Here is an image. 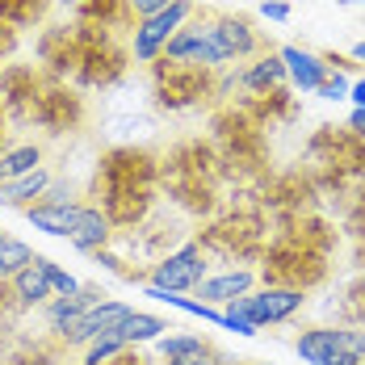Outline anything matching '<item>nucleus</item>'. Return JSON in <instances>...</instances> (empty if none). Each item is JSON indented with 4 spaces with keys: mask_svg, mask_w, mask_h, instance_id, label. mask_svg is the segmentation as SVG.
<instances>
[{
    "mask_svg": "<svg viewBox=\"0 0 365 365\" xmlns=\"http://www.w3.org/2000/svg\"><path fill=\"white\" fill-rule=\"evenodd\" d=\"M336 244H340V227L324 215L277 222L264 256L256 260V286H286L311 294L331 277Z\"/></svg>",
    "mask_w": 365,
    "mask_h": 365,
    "instance_id": "nucleus-1",
    "label": "nucleus"
},
{
    "mask_svg": "<svg viewBox=\"0 0 365 365\" xmlns=\"http://www.w3.org/2000/svg\"><path fill=\"white\" fill-rule=\"evenodd\" d=\"M222 164L215 147L206 139H181L168 147V155L160 160V189L164 197L193 215V219H210L219 210V189H222Z\"/></svg>",
    "mask_w": 365,
    "mask_h": 365,
    "instance_id": "nucleus-2",
    "label": "nucleus"
},
{
    "mask_svg": "<svg viewBox=\"0 0 365 365\" xmlns=\"http://www.w3.org/2000/svg\"><path fill=\"white\" fill-rule=\"evenodd\" d=\"M302 173L315 181L319 197H349L365 181V139L349 126H319L302 147Z\"/></svg>",
    "mask_w": 365,
    "mask_h": 365,
    "instance_id": "nucleus-3",
    "label": "nucleus"
},
{
    "mask_svg": "<svg viewBox=\"0 0 365 365\" xmlns=\"http://www.w3.org/2000/svg\"><path fill=\"white\" fill-rule=\"evenodd\" d=\"M227 181H264L269 177V135L244 113V106H219L210 118V139Z\"/></svg>",
    "mask_w": 365,
    "mask_h": 365,
    "instance_id": "nucleus-4",
    "label": "nucleus"
},
{
    "mask_svg": "<svg viewBox=\"0 0 365 365\" xmlns=\"http://www.w3.org/2000/svg\"><path fill=\"white\" fill-rule=\"evenodd\" d=\"M269 240H273V222H269V215H264L256 202H248V206H235V210H227V215H219V219H210L202 231H197L193 244L206 252L210 264L222 260L227 269H231V264H248V269H252L256 260L264 256Z\"/></svg>",
    "mask_w": 365,
    "mask_h": 365,
    "instance_id": "nucleus-5",
    "label": "nucleus"
},
{
    "mask_svg": "<svg viewBox=\"0 0 365 365\" xmlns=\"http://www.w3.org/2000/svg\"><path fill=\"white\" fill-rule=\"evenodd\" d=\"M147 76H151V97L164 113H185L206 101H219V72H206L193 63H173L160 55L155 63H147Z\"/></svg>",
    "mask_w": 365,
    "mask_h": 365,
    "instance_id": "nucleus-6",
    "label": "nucleus"
},
{
    "mask_svg": "<svg viewBox=\"0 0 365 365\" xmlns=\"http://www.w3.org/2000/svg\"><path fill=\"white\" fill-rule=\"evenodd\" d=\"M76 88H113L122 84L130 72V46L118 42V34L110 30H93V26H76Z\"/></svg>",
    "mask_w": 365,
    "mask_h": 365,
    "instance_id": "nucleus-7",
    "label": "nucleus"
},
{
    "mask_svg": "<svg viewBox=\"0 0 365 365\" xmlns=\"http://www.w3.org/2000/svg\"><path fill=\"white\" fill-rule=\"evenodd\" d=\"M160 189V155L147 147H110L97 160V177L93 193L110 197V193H155Z\"/></svg>",
    "mask_w": 365,
    "mask_h": 365,
    "instance_id": "nucleus-8",
    "label": "nucleus"
},
{
    "mask_svg": "<svg viewBox=\"0 0 365 365\" xmlns=\"http://www.w3.org/2000/svg\"><path fill=\"white\" fill-rule=\"evenodd\" d=\"M256 206L269 215V222H290V219H302V215H319L324 197L315 181L302 173V168H286V173H269L260 189H256Z\"/></svg>",
    "mask_w": 365,
    "mask_h": 365,
    "instance_id": "nucleus-9",
    "label": "nucleus"
},
{
    "mask_svg": "<svg viewBox=\"0 0 365 365\" xmlns=\"http://www.w3.org/2000/svg\"><path fill=\"white\" fill-rule=\"evenodd\" d=\"M294 353L307 365H361L365 361V331L340 328V324H315L294 336Z\"/></svg>",
    "mask_w": 365,
    "mask_h": 365,
    "instance_id": "nucleus-10",
    "label": "nucleus"
},
{
    "mask_svg": "<svg viewBox=\"0 0 365 365\" xmlns=\"http://www.w3.org/2000/svg\"><path fill=\"white\" fill-rule=\"evenodd\" d=\"M197 13V4L193 0H173L168 9H160V13H151V17H139L135 26H130V38H126V46H130V63H155L160 55H164V46L177 38L185 21Z\"/></svg>",
    "mask_w": 365,
    "mask_h": 365,
    "instance_id": "nucleus-11",
    "label": "nucleus"
},
{
    "mask_svg": "<svg viewBox=\"0 0 365 365\" xmlns=\"http://www.w3.org/2000/svg\"><path fill=\"white\" fill-rule=\"evenodd\" d=\"M307 307V294L302 290H286V286H256L252 294L235 298L222 307V315H235L244 324H252L256 331L260 328H277V324H290L294 315Z\"/></svg>",
    "mask_w": 365,
    "mask_h": 365,
    "instance_id": "nucleus-12",
    "label": "nucleus"
},
{
    "mask_svg": "<svg viewBox=\"0 0 365 365\" xmlns=\"http://www.w3.org/2000/svg\"><path fill=\"white\" fill-rule=\"evenodd\" d=\"M88 122V101L76 84H63V80H46L42 93H38L34 106V126L46 130V135H72Z\"/></svg>",
    "mask_w": 365,
    "mask_h": 365,
    "instance_id": "nucleus-13",
    "label": "nucleus"
},
{
    "mask_svg": "<svg viewBox=\"0 0 365 365\" xmlns=\"http://www.w3.org/2000/svg\"><path fill=\"white\" fill-rule=\"evenodd\" d=\"M206 273H210L206 252H202L193 240H185V244L168 248V252L151 264L147 286H160V290H168V294H189V290H197V286L206 282Z\"/></svg>",
    "mask_w": 365,
    "mask_h": 365,
    "instance_id": "nucleus-14",
    "label": "nucleus"
},
{
    "mask_svg": "<svg viewBox=\"0 0 365 365\" xmlns=\"http://www.w3.org/2000/svg\"><path fill=\"white\" fill-rule=\"evenodd\" d=\"M164 59H173V63H193V68H206V72H227L231 63L222 59L219 42H215V30H210V13H193L189 21H185L177 38L164 46Z\"/></svg>",
    "mask_w": 365,
    "mask_h": 365,
    "instance_id": "nucleus-15",
    "label": "nucleus"
},
{
    "mask_svg": "<svg viewBox=\"0 0 365 365\" xmlns=\"http://www.w3.org/2000/svg\"><path fill=\"white\" fill-rule=\"evenodd\" d=\"M46 76L38 63H4L0 68V113L4 122H34V106Z\"/></svg>",
    "mask_w": 365,
    "mask_h": 365,
    "instance_id": "nucleus-16",
    "label": "nucleus"
},
{
    "mask_svg": "<svg viewBox=\"0 0 365 365\" xmlns=\"http://www.w3.org/2000/svg\"><path fill=\"white\" fill-rule=\"evenodd\" d=\"M34 55H38V68L46 80H72L76 72V55H80V46H76V21H46L34 38Z\"/></svg>",
    "mask_w": 365,
    "mask_h": 365,
    "instance_id": "nucleus-17",
    "label": "nucleus"
},
{
    "mask_svg": "<svg viewBox=\"0 0 365 365\" xmlns=\"http://www.w3.org/2000/svg\"><path fill=\"white\" fill-rule=\"evenodd\" d=\"M210 30H215V42H219L227 63H248L260 51H269L264 34L256 30L244 13H210Z\"/></svg>",
    "mask_w": 365,
    "mask_h": 365,
    "instance_id": "nucleus-18",
    "label": "nucleus"
},
{
    "mask_svg": "<svg viewBox=\"0 0 365 365\" xmlns=\"http://www.w3.org/2000/svg\"><path fill=\"white\" fill-rule=\"evenodd\" d=\"M240 106H244V113L252 118L264 135H269V130H277V126L298 122V113H302V101H298V93H294L290 84L269 88V93H256V97H244Z\"/></svg>",
    "mask_w": 365,
    "mask_h": 365,
    "instance_id": "nucleus-19",
    "label": "nucleus"
},
{
    "mask_svg": "<svg viewBox=\"0 0 365 365\" xmlns=\"http://www.w3.org/2000/svg\"><path fill=\"white\" fill-rule=\"evenodd\" d=\"M130 315V307L126 302H113V298H106L101 307H93L88 315H80L72 328L59 336V344H68V349H88L97 336H110V331H118V324Z\"/></svg>",
    "mask_w": 365,
    "mask_h": 365,
    "instance_id": "nucleus-20",
    "label": "nucleus"
},
{
    "mask_svg": "<svg viewBox=\"0 0 365 365\" xmlns=\"http://www.w3.org/2000/svg\"><path fill=\"white\" fill-rule=\"evenodd\" d=\"M256 290V269L248 264H231V269H219V273H206V282L197 286V302H206V307H227V302H235V298H244V294Z\"/></svg>",
    "mask_w": 365,
    "mask_h": 365,
    "instance_id": "nucleus-21",
    "label": "nucleus"
},
{
    "mask_svg": "<svg viewBox=\"0 0 365 365\" xmlns=\"http://www.w3.org/2000/svg\"><path fill=\"white\" fill-rule=\"evenodd\" d=\"M282 55V63H286V80H290L294 93H319L324 88V80L331 76V68L324 63V55L319 51H307V46H282L277 51Z\"/></svg>",
    "mask_w": 365,
    "mask_h": 365,
    "instance_id": "nucleus-22",
    "label": "nucleus"
},
{
    "mask_svg": "<svg viewBox=\"0 0 365 365\" xmlns=\"http://www.w3.org/2000/svg\"><path fill=\"white\" fill-rule=\"evenodd\" d=\"M101 302H106V290H101V286H80L76 294L51 298V302H46V324H51V331H55V340L72 328L80 315H88V311L101 307Z\"/></svg>",
    "mask_w": 365,
    "mask_h": 365,
    "instance_id": "nucleus-23",
    "label": "nucleus"
},
{
    "mask_svg": "<svg viewBox=\"0 0 365 365\" xmlns=\"http://www.w3.org/2000/svg\"><path fill=\"white\" fill-rule=\"evenodd\" d=\"M72 21L76 26H93V30H126L130 34V26H135V13H130V4L126 0H76L72 4Z\"/></svg>",
    "mask_w": 365,
    "mask_h": 365,
    "instance_id": "nucleus-24",
    "label": "nucleus"
},
{
    "mask_svg": "<svg viewBox=\"0 0 365 365\" xmlns=\"http://www.w3.org/2000/svg\"><path fill=\"white\" fill-rule=\"evenodd\" d=\"M113 231L110 219L97 210V206H76V222H72V231H68V240H72V248L76 252H101V248H110L113 244Z\"/></svg>",
    "mask_w": 365,
    "mask_h": 365,
    "instance_id": "nucleus-25",
    "label": "nucleus"
},
{
    "mask_svg": "<svg viewBox=\"0 0 365 365\" xmlns=\"http://www.w3.org/2000/svg\"><path fill=\"white\" fill-rule=\"evenodd\" d=\"M282 84H290V80H286V63H282L277 51H260L256 59H248V63L240 68V88H244L248 97L269 93V88H282Z\"/></svg>",
    "mask_w": 365,
    "mask_h": 365,
    "instance_id": "nucleus-26",
    "label": "nucleus"
},
{
    "mask_svg": "<svg viewBox=\"0 0 365 365\" xmlns=\"http://www.w3.org/2000/svg\"><path fill=\"white\" fill-rule=\"evenodd\" d=\"M55 181L51 177V168H34V173H26V177H13V181H0V206H17V210H30L42 202V193H46V185Z\"/></svg>",
    "mask_w": 365,
    "mask_h": 365,
    "instance_id": "nucleus-27",
    "label": "nucleus"
},
{
    "mask_svg": "<svg viewBox=\"0 0 365 365\" xmlns=\"http://www.w3.org/2000/svg\"><path fill=\"white\" fill-rule=\"evenodd\" d=\"M164 331H168V324H164L160 315H151V311H135V307H130V315L118 324V340H122L126 349H139V344H155Z\"/></svg>",
    "mask_w": 365,
    "mask_h": 365,
    "instance_id": "nucleus-28",
    "label": "nucleus"
},
{
    "mask_svg": "<svg viewBox=\"0 0 365 365\" xmlns=\"http://www.w3.org/2000/svg\"><path fill=\"white\" fill-rule=\"evenodd\" d=\"M9 290H13V298H17V307H46L51 298H55V290H51V282H46V273L38 269L34 260L9 282Z\"/></svg>",
    "mask_w": 365,
    "mask_h": 365,
    "instance_id": "nucleus-29",
    "label": "nucleus"
},
{
    "mask_svg": "<svg viewBox=\"0 0 365 365\" xmlns=\"http://www.w3.org/2000/svg\"><path fill=\"white\" fill-rule=\"evenodd\" d=\"M55 0H0V21H9L13 30H30V26H46Z\"/></svg>",
    "mask_w": 365,
    "mask_h": 365,
    "instance_id": "nucleus-30",
    "label": "nucleus"
},
{
    "mask_svg": "<svg viewBox=\"0 0 365 365\" xmlns=\"http://www.w3.org/2000/svg\"><path fill=\"white\" fill-rule=\"evenodd\" d=\"M42 168V147L38 143H13L0 151V181H13V177H26Z\"/></svg>",
    "mask_w": 365,
    "mask_h": 365,
    "instance_id": "nucleus-31",
    "label": "nucleus"
},
{
    "mask_svg": "<svg viewBox=\"0 0 365 365\" xmlns=\"http://www.w3.org/2000/svg\"><path fill=\"white\" fill-rule=\"evenodd\" d=\"M76 206H42L38 202V206L26 210V219L34 222V231H42V235H63L68 240V231H72V222H76Z\"/></svg>",
    "mask_w": 365,
    "mask_h": 365,
    "instance_id": "nucleus-32",
    "label": "nucleus"
},
{
    "mask_svg": "<svg viewBox=\"0 0 365 365\" xmlns=\"http://www.w3.org/2000/svg\"><path fill=\"white\" fill-rule=\"evenodd\" d=\"M206 349H210V340H206V336H197V331H181V328H168L160 340H155V353H160L164 361L193 357V353H206Z\"/></svg>",
    "mask_w": 365,
    "mask_h": 365,
    "instance_id": "nucleus-33",
    "label": "nucleus"
},
{
    "mask_svg": "<svg viewBox=\"0 0 365 365\" xmlns=\"http://www.w3.org/2000/svg\"><path fill=\"white\" fill-rule=\"evenodd\" d=\"M340 328H365V273H357L344 290H340Z\"/></svg>",
    "mask_w": 365,
    "mask_h": 365,
    "instance_id": "nucleus-34",
    "label": "nucleus"
},
{
    "mask_svg": "<svg viewBox=\"0 0 365 365\" xmlns=\"http://www.w3.org/2000/svg\"><path fill=\"white\" fill-rule=\"evenodd\" d=\"M30 260H34L30 244H21V240H4V244H0V282H13Z\"/></svg>",
    "mask_w": 365,
    "mask_h": 365,
    "instance_id": "nucleus-35",
    "label": "nucleus"
},
{
    "mask_svg": "<svg viewBox=\"0 0 365 365\" xmlns=\"http://www.w3.org/2000/svg\"><path fill=\"white\" fill-rule=\"evenodd\" d=\"M126 353V344L118 340V331H110V336H97L88 349H84V361L80 365H110V361H118Z\"/></svg>",
    "mask_w": 365,
    "mask_h": 365,
    "instance_id": "nucleus-36",
    "label": "nucleus"
},
{
    "mask_svg": "<svg viewBox=\"0 0 365 365\" xmlns=\"http://www.w3.org/2000/svg\"><path fill=\"white\" fill-rule=\"evenodd\" d=\"M34 264L42 269V273H46V282H51L55 298H59V294H76V290H80V282H76V277L68 273V269H63V264H55L51 256H38V252H34Z\"/></svg>",
    "mask_w": 365,
    "mask_h": 365,
    "instance_id": "nucleus-37",
    "label": "nucleus"
},
{
    "mask_svg": "<svg viewBox=\"0 0 365 365\" xmlns=\"http://www.w3.org/2000/svg\"><path fill=\"white\" fill-rule=\"evenodd\" d=\"M344 227L349 231H357V227H365V181L344 197Z\"/></svg>",
    "mask_w": 365,
    "mask_h": 365,
    "instance_id": "nucleus-38",
    "label": "nucleus"
},
{
    "mask_svg": "<svg viewBox=\"0 0 365 365\" xmlns=\"http://www.w3.org/2000/svg\"><path fill=\"white\" fill-rule=\"evenodd\" d=\"M4 365H55V357L46 353V344H26V349H17V353H9Z\"/></svg>",
    "mask_w": 365,
    "mask_h": 365,
    "instance_id": "nucleus-39",
    "label": "nucleus"
},
{
    "mask_svg": "<svg viewBox=\"0 0 365 365\" xmlns=\"http://www.w3.org/2000/svg\"><path fill=\"white\" fill-rule=\"evenodd\" d=\"M349 88H353V80H349V76H344V72H331L315 97H324V101H344V97H349Z\"/></svg>",
    "mask_w": 365,
    "mask_h": 365,
    "instance_id": "nucleus-40",
    "label": "nucleus"
},
{
    "mask_svg": "<svg viewBox=\"0 0 365 365\" xmlns=\"http://www.w3.org/2000/svg\"><path fill=\"white\" fill-rule=\"evenodd\" d=\"M42 206H76V193H72V185H63V181H51V185H46V193H42Z\"/></svg>",
    "mask_w": 365,
    "mask_h": 365,
    "instance_id": "nucleus-41",
    "label": "nucleus"
},
{
    "mask_svg": "<svg viewBox=\"0 0 365 365\" xmlns=\"http://www.w3.org/2000/svg\"><path fill=\"white\" fill-rule=\"evenodd\" d=\"M164 365H227V357H222L219 349L210 344L206 353H193V357H177V361H164Z\"/></svg>",
    "mask_w": 365,
    "mask_h": 365,
    "instance_id": "nucleus-42",
    "label": "nucleus"
},
{
    "mask_svg": "<svg viewBox=\"0 0 365 365\" xmlns=\"http://www.w3.org/2000/svg\"><path fill=\"white\" fill-rule=\"evenodd\" d=\"M260 17L264 21H290V4L286 0H260Z\"/></svg>",
    "mask_w": 365,
    "mask_h": 365,
    "instance_id": "nucleus-43",
    "label": "nucleus"
},
{
    "mask_svg": "<svg viewBox=\"0 0 365 365\" xmlns=\"http://www.w3.org/2000/svg\"><path fill=\"white\" fill-rule=\"evenodd\" d=\"M126 4H130V13H135V21H139V17H151V13L168 9L173 0H126Z\"/></svg>",
    "mask_w": 365,
    "mask_h": 365,
    "instance_id": "nucleus-44",
    "label": "nucleus"
},
{
    "mask_svg": "<svg viewBox=\"0 0 365 365\" xmlns=\"http://www.w3.org/2000/svg\"><path fill=\"white\" fill-rule=\"evenodd\" d=\"M17 42H21V34H17L9 21H0V59H9V55L17 51Z\"/></svg>",
    "mask_w": 365,
    "mask_h": 365,
    "instance_id": "nucleus-45",
    "label": "nucleus"
},
{
    "mask_svg": "<svg viewBox=\"0 0 365 365\" xmlns=\"http://www.w3.org/2000/svg\"><path fill=\"white\" fill-rule=\"evenodd\" d=\"M353 264H357V273H365V227L353 231Z\"/></svg>",
    "mask_w": 365,
    "mask_h": 365,
    "instance_id": "nucleus-46",
    "label": "nucleus"
},
{
    "mask_svg": "<svg viewBox=\"0 0 365 365\" xmlns=\"http://www.w3.org/2000/svg\"><path fill=\"white\" fill-rule=\"evenodd\" d=\"M349 101H353V110H365V76H361V80H353V88H349Z\"/></svg>",
    "mask_w": 365,
    "mask_h": 365,
    "instance_id": "nucleus-47",
    "label": "nucleus"
},
{
    "mask_svg": "<svg viewBox=\"0 0 365 365\" xmlns=\"http://www.w3.org/2000/svg\"><path fill=\"white\" fill-rule=\"evenodd\" d=\"M349 130L365 139V110H353V113H349Z\"/></svg>",
    "mask_w": 365,
    "mask_h": 365,
    "instance_id": "nucleus-48",
    "label": "nucleus"
},
{
    "mask_svg": "<svg viewBox=\"0 0 365 365\" xmlns=\"http://www.w3.org/2000/svg\"><path fill=\"white\" fill-rule=\"evenodd\" d=\"M110 365H151V361H143V357H139L135 349H126V353H122L118 361H110Z\"/></svg>",
    "mask_w": 365,
    "mask_h": 365,
    "instance_id": "nucleus-49",
    "label": "nucleus"
},
{
    "mask_svg": "<svg viewBox=\"0 0 365 365\" xmlns=\"http://www.w3.org/2000/svg\"><path fill=\"white\" fill-rule=\"evenodd\" d=\"M353 59H357V63H365V42H357V46H353Z\"/></svg>",
    "mask_w": 365,
    "mask_h": 365,
    "instance_id": "nucleus-50",
    "label": "nucleus"
},
{
    "mask_svg": "<svg viewBox=\"0 0 365 365\" xmlns=\"http://www.w3.org/2000/svg\"><path fill=\"white\" fill-rule=\"evenodd\" d=\"M4 126H9V122H4V113H0V151H4Z\"/></svg>",
    "mask_w": 365,
    "mask_h": 365,
    "instance_id": "nucleus-51",
    "label": "nucleus"
},
{
    "mask_svg": "<svg viewBox=\"0 0 365 365\" xmlns=\"http://www.w3.org/2000/svg\"><path fill=\"white\" fill-rule=\"evenodd\" d=\"M55 4H59V9H72L76 0H55Z\"/></svg>",
    "mask_w": 365,
    "mask_h": 365,
    "instance_id": "nucleus-52",
    "label": "nucleus"
},
{
    "mask_svg": "<svg viewBox=\"0 0 365 365\" xmlns=\"http://www.w3.org/2000/svg\"><path fill=\"white\" fill-rule=\"evenodd\" d=\"M4 240H9V235H4V231H0V244H4Z\"/></svg>",
    "mask_w": 365,
    "mask_h": 365,
    "instance_id": "nucleus-53",
    "label": "nucleus"
},
{
    "mask_svg": "<svg viewBox=\"0 0 365 365\" xmlns=\"http://www.w3.org/2000/svg\"><path fill=\"white\" fill-rule=\"evenodd\" d=\"M256 365H273V361H256Z\"/></svg>",
    "mask_w": 365,
    "mask_h": 365,
    "instance_id": "nucleus-54",
    "label": "nucleus"
},
{
    "mask_svg": "<svg viewBox=\"0 0 365 365\" xmlns=\"http://www.w3.org/2000/svg\"><path fill=\"white\" fill-rule=\"evenodd\" d=\"M361 331H365V328H361Z\"/></svg>",
    "mask_w": 365,
    "mask_h": 365,
    "instance_id": "nucleus-55",
    "label": "nucleus"
},
{
    "mask_svg": "<svg viewBox=\"0 0 365 365\" xmlns=\"http://www.w3.org/2000/svg\"><path fill=\"white\" fill-rule=\"evenodd\" d=\"M361 365H365V361H361Z\"/></svg>",
    "mask_w": 365,
    "mask_h": 365,
    "instance_id": "nucleus-56",
    "label": "nucleus"
}]
</instances>
